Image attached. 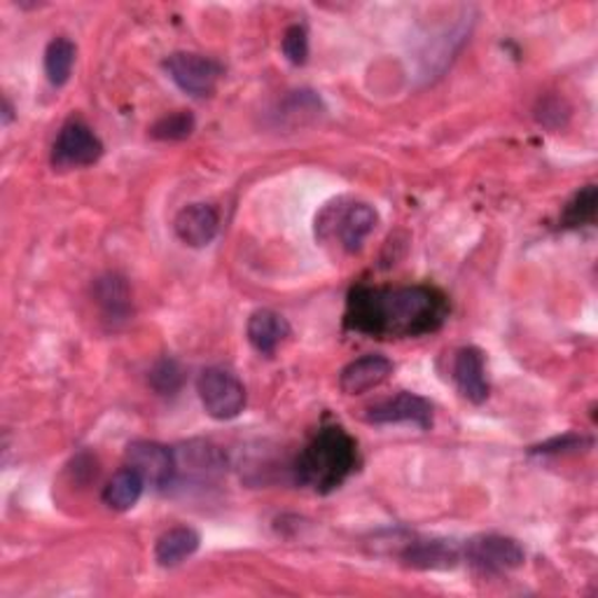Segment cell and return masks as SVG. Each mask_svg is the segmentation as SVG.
<instances>
[{"mask_svg":"<svg viewBox=\"0 0 598 598\" xmlns=\"http://www.w3.org/2000/svg\"><path fill=\"white\" fill-rule=\"evenodd\" d=\"M320 218L330 220L332 225H320L318 229L328 227L330 235L339 237V243L347 252H358L362 248L365 239L370 237L379 225V213L365 201H356L349 206H337V213H332V209H328Z\"/></svg>","mask_w":598,"mask_h":598,"instance_id":"6","label":"cell"},{"mask_svg":"<svg viewBox=\"0 0 598 598\" xmlns=\"http://www.w3.org/2000/svg\"><path fill=\"white\" fill-rule=\"evenodd\" d=\"M402 561L417 570H449L458 564V549L447 540H417L407 545Z\"/></svg>","mask_w":598,"mask_h":598,"instance_id":"14","label":"cell"},{"mask_svg":"<svg viewBox=\"0 0 598 598\" xmlns=\"http://www.w3.org/2000/svg\"><path fill=\"white\" fill-rule=\"evenodd\" d=\"M97 299L103 309V313L110 320H127L131 313V295L129 286L120 276H106V279H99L97 283Z\"/></svg>","mask_w":598,"mask_h":598,"instance_id":"18","label":"cell"},{"mask_svg":"<svg viewBox=\"0 0 598 598\" xmlns=\"http://www.w3.org/2000/svg\"><path fill=\"white\" fill-rule=\"evenodd\" d=\"M468 561L485 572L517 570L526 561V551L515 538L505 536H479L466 547Z\"/></svg>","mask_w":598,"mask_h":598,"instance_id":"7","label":"cell"},{"mask_svg":"<svg viewBox=\"0 0 598 598\" xmlns=\"http://www.w3.org/2000/svg\"><path fill=\"white\" fill-rule=\"evenodd\" d=\"M76 54H78L76 42L63 36L54 38L48 44V50H44V76H48L50 84L63 87L68 80H71Z\"/></svg>","mask_w":598,"mask_h":598,"instance_id":"17","label":"cell"},{"mask_svg":"<svg viewBox=\"0 0 598 598\" xmlns=\"http://www.w3.org/2000/svg\"><path fill=\"white\" fill-rule=\"evenodd\" d=\"M390 375H393V362H390L386 356H362L353 362H349L341 370L339 386L347 396H360L381 386Z\"/></svg>","mask_w":598,"mask_h":598,"instance_id":"12","label":"cell"},{"mask_svg":"<svg viewBox=\"0 0 598 598\" xmlns=\"http://www.w3.org/2000/svg\"><path fill=\"white\" fill-rule=\"evenodd\" d=\"M358 466V445L341 426L320 428L297 456L295 477L316 494L339 489Z\"/></svg>","mask_w":598,"mask_h":598,"instance_id":"2","label":"cell"},{"mask_svg":"<svg viewBox=\"0 0 598 598\" xmlns=\"http://www.w3.org/2000/svg\"><path fill=\"white\" fill-rule=\"evenodd\" d=\"M127 466L141 475L148 485L162 489L169 487L176 477V454L150 440H136L124 451Z\"/></svg>","mask_w":598,"mask_h":598,"instance_id":"8","label":"cell"},{"mask_svg":"<svg viewBox=\"0 0 598 598\" xmlns=\"http://www.w3.org/2000/svg\"><path fill=\"white\" fill-rule=\"evenodd\" d=\"M150 383H152V388L157 390V393H162V396L176 393V390L182 383V372H180L178 362L171 360V358L159 360L152 367V372H150Z\"/></svg>","mask_w":598,"mask_h":598,"instance_id":"21","label":"cell"},{"mask_svg":"<svg viewBox=\"0 0 598 598\" xmlns=\"http://www.w3.org/2000/svg\"><path fill=\"white\" fill-rule=\"evenodd\" d=\"M449 305L440 290L411 288H353L347 299V328L377 339L421 337L440 330Z\"/></svg>","mask_w":598,"mask_h":598,"instance_id":"1","label":"cell"},{"mask_svg":"<svg viewBox=\"0 0 598 598\" xmlns=\"http://www.w3.org/2000/svg\"><path fill=\"white\" fill-rule=\"evenodd\" d=\"M454 379L461 396L472 402L481 405L489 398V379H487V362L485 353H481L477 347H466L456 353L454 360Z\"/></svg>","mask_w":598,"mask_h":598,"instance_id":"10","label":"cell"},{"mask_svg":"<svg viewBox=\"0 0 598 598\" xmlns=\"http://www.w3.org/2000/svg\"><path fill=\"white\" fill-rule=\"evenodd\" d=\"M596 206H598V190L596 186H587L582 188L578 195H575L564 209L561 222L568 229L582 227L587 222H591L596 218Z\"/></svg>","mask_w":598,"mask_h":598,"instance_id":"20","label":"cell"},{"mask_svg":"<svg viewBox=\"0 0 598 598\" xmlns=\"http://www.w3.org/2000/svg\"><path fill=\"white\" fill-rule=\"evenodd\" d=\"M12 112H14V110H12L10 101L6 99V101H3V124H6V127H8V124L12 122V118H14V114H12Z\"/></svg>","mask_w":598,"mask_h":598,"instance_id":"24","label":"cell"},{"mask_svg":"<svg viewBox=\"0 0 598 598\" xmlns=\"http://www.w3.org/2000/svg\"><path fill=\"white\" fill-rule=\"evenodd\" d=\"M218 211L209 203H190L173 220L176 237L190 248L209 246L218 235Z\"/></svg>","mask_w":598,"mask_h":598,"instance_id":"11","label":"cell"},{"mask_svg":"<svg viewBox=\"0 0 598 598\" xmlns=\"http://www.w3.org/2000/svg\"><path fill=\"white\" fill-rule=\"evenodd\" d=\"M195 114L188 110H176L165 114L162 120H157L150 127V136L157 141H186L195 131Z\"/></svg>","mask_w":598,"mask_h":598,"instance_id":"19","label":"cell"},{"mask_svg":"<svg viewBox=\"0 0 598 598\" xmlns=\"http://www.w3.org/2000/svg\"><path fill=\"white\" fill-rule=\"evenodd\" d=\"M585 437H578V435H564V437H555V440H549L545 445H538L531 449V454H557V451H568V449H578L582 447Z\"/></svg>","mask_w":598,"mask_h":598,"instance_id":"23","label":"cell"},{"mask_svg":"<svg viewBox=\"0 0 598 598\" xmlns=\"http://www.w3.org/2000/svg\"><path fill=\"white\" fill-rule=\"evenodd\" d=\"M103 155V143L99 136L84 122H66L57 136L52 148V165L57 169H82L97 165Z\"/></svg>","mask_w":598,"mask_h":598,"instance_id":"4","label":"cell"},{"mask_svg":"<svg viewBox=\"0 0 598 598\" xmlns=\"http://www.w3.org/2000/svg\"><path fill=\"white\" fill-rule=\"evenodd\" d=\"M248 341L252 343V349L262 356H273L276 349L290 337V323L273 309H258L256 313H250L248 328H246Z\"/></svg>","mask_w":598,"mask_h":598,"instance_id":"13","label":"cell"},{"mask_svg":"<svg viewBox=\"0 0 598 598\" xmlns=\"http://www.w3.org/2000/svg\"><path fill=\"white\" fill-rule=\"evenodd\" d=\"M146 479L138 475L133 468H122L112 475V479L103 489V502L114 512H127L143 496Z\"/></svg>","mask_w":598,"mask_h":598,"instance_id":"16","label":"cell"},{"mask_svg":"<svg viewBox=\"0 0 598 598\" xmlns=\"http://www.w3.org/2000/svg\"><path fill=\"white\" fill-rule=\"evenodd\" d=\"M365 421L377 426L413 423L421 430H428L432 426V405L417 393H407V390H402V393L393 398H386L381 402H375L372 407H367Z\"/></svg>","mask_w":598,"mask_h":598,"instance_id":"9","label":"cell"},{"mask_svg":"<svg viewBox=\"0 0 598 598\" xmlns=\"http://www.w3.org/2000/svg\"><path fill=\"white\" fill-rule=\"evenodd\" d=\"M283 54L290 63L295 66H305L307 63V57H309V36H307V29L305 27H290L286 33H283Z\"/></svg>","mask_w":598,"mask_h":598,"instance_id":"22","label":"cell"},{"mask_svg":"<svg viewBox=\"0 0 598 598\" xmlns=\"http://www.w3.org/2000/svg\"><path fill=\"white\" fill-rule=\"evenodd\" d=\"M165 71L169 73V78L186 91L190 97L203 99L211 97L218 80L222 76L220 63H216L209 57L201 54H192V52H176L165 61Z\"/></svg>","mask_w":598,"mask_h":598,"instance_id":"5","label":"cell"},{"mask_svg":"<svg viewBox=\"0 0 598 598\" xmlns=\"http://www.w3.org/2000/svg\"><path fill=\"white\" fill-rule=\"evenodd\" d=\"M201 538L190 526H176L171 531H167L162 538L157 540L155 547V559L159 566L165 568H173L178 564H182L186 559H190L195 551L199 549Z\"/></svg>","mask_w":598,"mask_h":598,"instance_id":"15","label":"cell"},{"mask_svg":"<svg viewBox=\"0 0 598 598\" xmlns=\"http://www.w3.org/2000/svg\"><path fill=\"white\" fill-rule=\"evenodd\" d=\"M199 400L216 421H232L246 407V388L237 375L222 370V367H209L197 379Z\"/></svg>","mask_w":598,"mask_h":598,"instance_id":"3","label":"cell"}]
</instances>
